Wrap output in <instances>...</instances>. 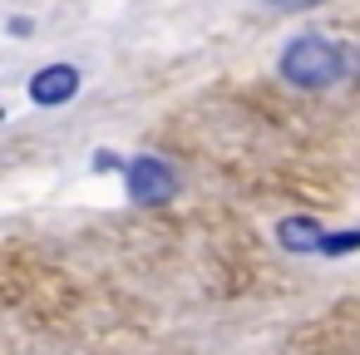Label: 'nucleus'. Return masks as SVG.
Segmentation results:
<instances>
[{
	"label": "nucleus",
	"mask_w": 360,
	"mask_h": 355,
	"mask_svg": "<svg viewBox=\"0 0 360 355\" xmlns=\"http://www.w3.org/2000/svg\"><path fill=\"white\" fill-rule=\"evenodd\" d=\"M79 94V70L75 65H45V70H35V79H30V99L40 104V109H60V104H70Z\"/></svg>",
	"instance_id": "nucleus-3"
},
{
	"label": "nucleus",
	"mask_w": 360,
	"mask_h": 355,
	"mask_svg": "<svg viewBox=\"0 0 360 355\" xmlns=\"http://www.w3.org/2000/svg\"><path fill=\"white\" fill-rule=\"evenodd\" d=\"M266 6H276V11H301V6H321V0H266Z\"/></svg>",
	"instance_id": "nucleus-7"
},
{
	"label": "nucleus",
	"mask_w": 360,
	"mask_h": 355,
	"mask_svg": "<svg viewBox=\"0 0 360 355\" xmlns=\"http://www.w3.org/2000/svg\"><path fill=\"white\" fill-rule=\"evenodd\" d=\"M30 30H35V25H30L25 15H15V20H11V35H30Z\"/></svg>",
	"instance_id": "nucleus-8"
},
{
	"label": "nucleus",
	"mask_w": 360,
	"mask_h": 355,
	"mask_svg": "<svg viewBox=\"0 0 360 355\" xmlns=\"http://www.w3.org/2000/svg\"><path fill=\"white\" fill-rule=\"evenodd\" d=\"M276 242H281L286 252H321L326 227H321L316 217H281V222H276Z\"/></svg>",
	"instance_id": "nucleus-4"
},
{
	"label": "nucleus",
	"mask_w": 360,
	"mask_h": 355,
	"mask_svg": "<svg viewBox=\"0 0 360 355\" xmlns=\"http://www.w3.org/2000/svg\"><path fill=\"white\" fill-rule=\"evenodd\" d=\"M345 70H350V55L330 35H296L276 60V75L291 89H330L335 79H345Z\"/></svg>",
	"instance_id": "nucleus-1"
},
{
	"label": "nucleus",
	"mask_w": 360,
	"mask_h": 355,
	"mask_svg": "<svg viewBox=\"0 0 360 355\" xmlns=\"http://www.w3.org/2000/svg\"><path fill=\"white\" fill-rule=\"evenodd\" d=\"M345 252H360V227L326 232V242H321V257H345Z\"/></svg>",
	"instance_id": "nucleus-5"
},
{
	"label": "nucleus",
	"mask_w": 360,
	"mask_h": 355,
	"mask_svg": "<svg viewBox=\"0 0 360 355\" xmlns=\"http://www.w3.org/2000/svg\"><path fill=\"white\" fill-rule=\"evenodd\" d=\"M94 168H99V173H124V168H129V158H119V153L99 148V153H94Z\"/></svg>",
	"instance_id": "nucleus-6"
},
{
	"label": "nucleus",
	"mask_w": 360,
	"mask_h": 355,
	"mask_svg": "<svg viewBox=\"0 0 360 355\" xmlns=\"http://www.w3.org/2000/svg\"><path fill=\"white\" fill-rule=\"evenodd\" d=\"M124 188H129L134 202L153 207V202H168V198L178 193V173H173L168 158H158V153H139V158H129V168H124Z\"/></svg>",
	"instance_id": "nucleus-2"
}]
</instances>
